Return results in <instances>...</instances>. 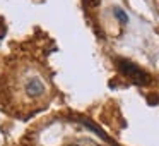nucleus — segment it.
Returning a JSON list of instances; mask_svg holds the SVG:
<instances>
[{
    "label": "nucleus",
    "mask_w": 159,
    "mask_h": 146,
    "mask_svg": "<svg viewBox=\"0 0 159 146\" xmlns=\"http://www.w3.org/2000/svg\"><path fill=\"white\" fill-rule=\"evenodd\" d=\"M116 64H118V69H120V72L125 74L127 77H130V79L134 81L135 84H140V86L149 84L151 76H149V74L145 72L144 69H140L137 64L130 62V60H125V59H120Z\"/></svg>",
    "instance_id": "f257e3e1"
},
{
    "label": "nucleus",
    "mask_w": 159,
    "mask_h": 146,
    "mask_svg": "<svg viewBox=\"0 0 159 146\" xmlns=\"http://www.w3.org/2000/svg\"><path fill=\"white\" fill-rule=\"evenodd\" d=\"M45 84H43V81L39 79V77H31V79L26 83V93L29 95L31 98H38L41 96L43 93H45Z\"/></svg>",
    "instance_id": "f03ea898"
},
{
    "label": "nucleus",
    "mask_w": 159,
    "mask_h": 146,
    "mask_svg": "<svg viewBox=\"0 0 159 146\" xmlns=\"http://www.w3.org/2000/svg\"><path fill=\"white\" fill-rule=\"evenodd\" d=\"M113 12L116 14V19H118L120 22H123V24H125V22H128V16H127V12L121 11L120 7H113Z\"/></svg>",
    "instance_id": "7ed1b4c3"
},
{
    "label": "nucleus",
    "mask_w": 159,
    "mask_h": 146,
    "mask_svg": "<svg viewBox=\"0 0 159 146\" xmlns=\"http://www.w3.org/2000/svg\"><path fill=\"white\" fill-rule=\"evenodd\" d=\"M69 146H84V144H69Z\"/></svg>",
    "instance_id": "20e7f679"
}]
</instances>
